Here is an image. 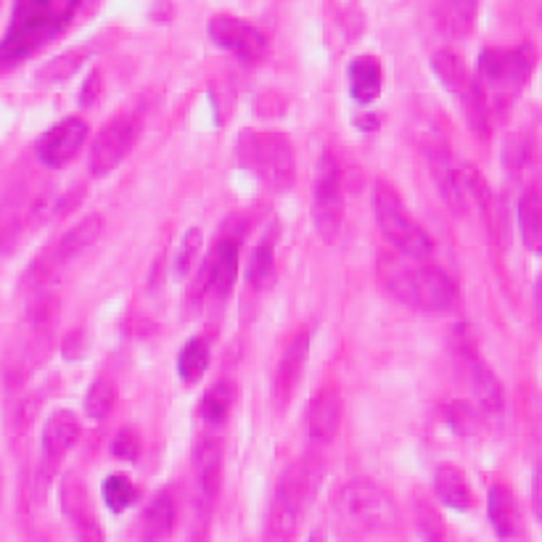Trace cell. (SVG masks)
Here are the masks:
<instances>
[{"label": "cell", "instance_id": "12", "mask_svg": "<svg viewBox=\"0 0 542 542\" xmlns=\"http://www.w3.org/2000/svg\"><path fill=\"white\" fill-rule=\"evenodd\" d=\"M85 141H88V125L80 117H67L61 119L59 125H53L51 130H45L35 151H38V159L45 167L59 170L75 159Z\"/></svg>", "mask_w": 542, "mask_h": 542}, {"label": "cell", "instance_id": "41", "mask_svg": "<svg viewBox=\"0 0 542 542\" xmlns=\"http://www.w3.org/2000/svg\"><path fill=\"white\" fill-rule=\"evenodd\" d=\"M426 542H447L445 537H434V540H426Z\"/></svg>", "mask_w": 542, "mask_h": 542}, {"label": "cell", "instance_id": "5", "mask_svg": "<svg viewBox=\"0 0 542 542\" xmlns=\"http://www.w3.org/2000/svg\"><path fill=\"white\" fill-rule=\"evenodd\" d=\"M373 215H376L381 233L389 238V244L402 257L416 262L431 260V252H434L431 238L413 223V217H410L408 207L402 204L400 194L389 183H384V180H379L373 186Z\"/></svg>", "mask_w": 542, "mask_h": 542}, {"label": "cell", "instance_id": "16", "mask_svg": "<svg viewBox=\"0 0 542 542\" xmlns=\"http://www.w3.org/2000/svg\"><path fill=\"white\" fill-rule=\"evenodd\" d=\"M307 355H310V336L307 334H299L281 355V363H278V371H275L273 389L278 408H283V405L294 397V392H297L299 379H302V373H305Z\"/></svg>", "mask_w": 542, "mask_h": 542}, {"label": "cell", "instance_id": "24", "mask_svg": "<svg viewBox=\"0 0 542 542\" xmlns=\"http://www.w3.org/2000/svg\"><path fill=\"white\" fill-rule=\"evenodd\" d=\"M434 492L437 498L455 511H466L471 508V487H468L466 476L461 474V468L442 463L434 474Z\"/></svg>", "mask_w": 542, "mask_h": 542}, {"label": "cell", "instance_id": "18", "mask_svg": "<svg viewBox=\"0 0 542 542\" xmlns=\"http://www.w3.org/2000/svg\"><path fill=\"white\" fill-rule=\"evenodd\" d=\"M466 373H468V384H471V392H474V400L479 405L482 413L487 416H498L503 410V387H500L498 376L487 368V365L474 355L468 352L466 355Z\"/></svg>", "mask_w": 542, "mask_h": 542}, {"label": "cell", "instance_id": "3", "mask_svg": "<svg viewBox=\"0 0 542 542\" xmlns=\"http://www.w3.org/2000/svg\"><path fill=\"white\" fill-rule=\"evenodd\" d=\"M238 162L270 191H289L294 186L297 162L289 138L270 130H244L236 143Z\"/></svg>", "mask_w": 542, "mask_h": 542}, {"label": "cell", "instance_id": "17", "mask_svg": "<svg viewBox=\"0 0 542 542\" xmlns=\"http://www.w3.org/2000/svg\"><path fill=\"white\" fill-rule=\"evenodd\" d=\"M209 262V291L217 299H225L233 291L238 273V238H220L207 257Z\"/></svg>", "mask_w": 542, "mask_h": 542}, {"label": "cell", "instance_id": "2", "mask_svg": "<svg viewBox=\"0 0 542 542\" xmlns=\"http://www.w3.org/2000/svg\"><path fill=\"white\" fill-rule=\"evenodd\" d=\"M82 0H16L14 19L0 43V64L27 59L40 45L67 30Z\"/></svg>", "mask_w": 542, "mask_h": 542}, {"label": "cell", "instance_id": "25", "mask_svg": "<svg viewBox=\"0 0 542 542\" xmlns=\"http://www.w3.org/2000/svg\"><path fill=\"white\" fill-rule=\"evenodd\" d=\"M233 402H236V387L233 381H217L207 389V394L199 402V416L209 426H223L231 416Z\"/></svg>", "mask_w": 542, "mask_h": 542}, {"label": "cell", "instance_id": "35", "mask_svg": "<svg viewBox=\"0 0 542 542\" xmlns=\"http://www.w3.org/2000/svg\"><path fill=\"white\" fill-rule=\"evenodd\" d=\"M138 453H141V437H138L135 426H125V429L114 437L112 455L119 458V461H135Z\"/></svg>", "mask_w": 542, "mask_h": 542}, {"label": "cell", "instance_id": "37", "mask_svg": "<svg viewBox=\"0 0 542 542\" xmlns=\"http://www.w3.org/2000/svg\"><path fill=\"white\" fill-rule=\"evenodd\" d=\"M98 96H101V75H98V72H90L88 80H85V85H82L80 90V104L93 106Z\"/></svg>", "mask_w": 542, "mask_h": 542}, {"label": "cell", "instance_id": "26", "mask_svg": "<svg viewBox=\"0 0 542 542\" xmlns=\"http://www.w3.org/2000/svg\"><path fill=\"white\" fill-rule=\"evenodd\" d=\"M519 231L532 252L542 254V196L527 191L519 201Z\"/></svg>", "mask_w": 542, "mask_h": 542}, {"label": "cell", "instance_id": "40", "mask_svg": "<svg viewBox=\"0 0 542 542\" xmlns=\"http://www.w3.org/2000/svg\"><path fill=\"white\" fill-rule=\"evenodd\" d=\"M307 542H326V535L318 529V532H312V535L307 537Z\"/></svg>", "mask_w": 542, "mask_h": 542}, {"label": "cell", "instance_id": "11", "mask_svg": "<svg viewBox=\"0 0 542 542\" xmlns=\"http://www.w3.org/2000/svg\"><path fill=\"white\" fill-rule=\"evenodd\" d=\"M101 233H104V217L88 215L85 220H80L75 228H69V231L56 241L51 254H48V257H40V260L32 265L30 273L38 275L40 283H43L45 278H51L53 270L61 268V265H67V262H72L75 257L88 252L90 246L96 244L98 238H101Z\"/></svg>", "mask_w": 542, "mask_h": 542}, {"label": "cell", "instance_id": "19", "mask_svg": "<svg viewBox=\"0 0 542 542\" xmlns=\"http://www.w3.org/2000/svg\"><path fill=\"white\" fill-rule=\"evenodd\" d=\"M80 439V421L72 410H56L43 426V450L48 461H56Z\"/></svg>", "mask_w": 542, "mask_h": 542}, {"label": "cell", "instance_id": "21", "mask_svg": "<svg viewBox=\"0 0 542 542\" xmlns=\"http://www.w3.org/2000/svg\"><path fill=\"white\" fill-rule=\"evenodd\" d=\"M175 519H178V505L170 492H159L149 503L146 513L141 519V537L143 542H159L164 537H170L175 529Z\"/></svg>", "mask_w": 542, "mask_h": 542}, {"label": "cell", "instance_id": "20", "mask_svg": "<svg viewBox=\"0 0 542 542\" xmlns=\"http://www.w3.org/2000/svg\"><path fill=\"white\" fill-rule=\"evenodd\" d=\"M381 82H384V72H381V61L376 56H357L349 64V90L357 104H373L381 96Z\"/></svg>", "mask_w": 542, "mask_h": 542}, {"label": "cell", "instance_id": "10", "mask_svg": "<svg viewBox=\"0 0 542 542\" xmlns=\"http://www.w3.org/2000/svg\"><path fill=\"white\" fill-rule=\"evenodd\" d=\"M135 135H138V125H135V117L130 114H119L114 117L109 125L96 135V141L90 146V159L88 167L96 178H104L109 172L117 167L130 149H133Z\"/></svg>", "mask_w": 542, "mask_h": 542}, {"label": "cell", "instance_id": "13", "mask_svg": "<svg viewBox=\"0 0 542 542\" xmlns=\"http://www.w3.org/2000/svg\"><path fill=\"white\" fill-rule=\"evenodd\" d=\"M196 484H199V508L201 513L209 511L220 492L223 479V447L217 439H207L196 447Z\"/></svg>", "mask_w": 542, "mask_h": 542}, {"label": "cell", "instance_id": "9", "mask_svg": "<svg viewBox=\"0 0 542 542\" xmlns=\"http://www.w3.org/2000/svg\"><path fill=\"white\" fill-rule=\"evenodd\" d=\"M209 38L223 51L233 53L244 64H257L268 53V40L254 24L236 19V16L220 14L209 22Z\"/></svg>", "mask_w": 542, "mask_h": 542}, {"label": "cell", "instance_id": "28", "mask_svg": "<svg viewBox=\"0 0 542 542\" xmlns=\"http://www.w3.org/2000/svg\"><path fill=\"white\" fill-rule=\"evenodd\" d=\"M476 16V0H442V24L455 38H463L471 30Z\"/></svg>", "mask_w": 542, "mask_h": 542}, {"label": "cell", "instance_id": "31", "mask_svg": "<svg viewBox=\"0 0 542 542\" xmlns=\"http://www.w3.org/2000/svg\"><path fill=\"white\" fill-rule=\"evenodd\" d=\"M138 500V490H135V484L127 479V476H109L104 482V503L106 508L112 513H122L125 508Z\"/></svg>", "mask_w": 542, "mask_h": 542}, {"label": "cell", "instance_id": "15", "mask_svg": "<svg viewBox=\"0 0 542 542\" xmlns=\"http://www.w3.org/2000/svg\"><path fill=\"white\" fill-rule=\"evenodd\" d=\"M431 164V175H434V183H437L439 194L445 199L447 209L453 215L463 217L468 212V194H466V183H463V172L461 167L445 154V151H434L429 156Z\"/></svg>", "mask_w": 542, "mask_h": 542}, {"label": "cell", "instance_id": "30", "mask_svg": "<svg viewBox=\"0 0 542 542\" xmlns=\"http://www.w3.org/2000/svg\"><path fill=\"white\" fill-rule=\"evenodd\" d=\"M82 64H85V51L61 53V56L51 59L43 69H40L38 80L48 82V85H53V82H64L69 80V77H75L77 69H80Z\"/></svg>", "mask_w": 542, "mask_h": 542}, {"label": "cell", "instance_id": "1", "mask_svg": "<svg viewBox=\"0 0 542 542\" xmlns=\"http://www.w3.org/2000/svg\"><path fill=\"white\" fill-rule=\"evenodd\" d=\"M381 286L392 294L400 305L421 312H445L455 302V283L429 262L402 260L397 254H381L379 260Z\"/></svg>", "mask_w": 542, "mask_h": 542}, {"label": "cell", "instance_id": "34", "mask_svg": "<svg viewBox=\"0 0 542 542\" xmlns=\"http://www.w3.org/2000/svg\"><path fill=\"white\" fill-rule=\"evenodd\" d=\"M447 421L453 426L455 434H461V437H468V434H474L476 426H479V416H476L474 408H468L463 402H455L447 408Z\"/></svg>", "mask_w": 542, "mask_h": 542}, {"label": "cell", "instance_id": "38", "mask_svg": "<svg viewBox=\"0 0 542 542\" xmlns=\"http://www.w3.org/2000/svg\"><path fill=\"white\" fill-rule=\"evenodd\" d=\"M535 511H537V519L542 521V474H537V479H535Z\"/></svg>", "mask_w": 542, "mask_h": 542}, {"label": "cell", "instance_id": "33", "mask_svg": "<svg viewBox=\"0 0 542 542\" xmlns=\"http://www.w3.org/2000/svg\"><path fill=\"white\" fill-rule=\"evenodd\" d=\"M199 249H201V231L199 228H191V231L183 236V241H180L178 257H175V275H178V278H183V275L191 270V265H194V257Z\"/></svg>", "mask_w": 542, "mask_h": 542}, {"label": "cell", "instance_id": "8", "mask_svg": "<svg viewBox=\"0 0 542 542\" xmlns=\"http://www.w3.org/2000/svg\"><path fill=\"white\" fill-rule=\"evenodd\" d=\"M344 223L342 167L334 151H326L318 162L315 188H312V225L326 244H334Z\"/></svg>", "mask_w": 542, "mask_h": 542}, {"label": "cell", "instance_id": "7", "mask_svg": "<svg viewBox=\"0 0 542 542\" xmlns=\"http://www.w3.org/2000/svg\"><path fill=\"white\" fill-rule=\"evenodd\" d=\"M320 471L312 463H297L289 466L278 479L275 498L270 505V532L275 537H289L297 529L302 513H305L310 498H315Z\"/></svg>", "mask_w": 542, "mask_h": 542}, {"label": "cell", "instance_id": "27", "mask_svg": "<svg viewBox=\"0 0 542 542\" xmlns=\"http://www.w3.org/2000/svg\"><path fill=\"white\" fill-rule=\"evenodd\" d=\"M209 365V347L204 339H191V342L186 344V347L180 349L178 355V376L186 384H196V381L204 376V371H207Z\"/></svg>", "mask_w": 542, "mask_h": 542}, {"label": "cell", "instance_id": "6", "mask_svg": "<svg viewBox=\"0 0 542 542\" xmlns=\"http://www.w3.org/2000/svg\"><path fill=\"white\" fill-rule=\"evenodd\" d=\"M336 513L352 532H387L397 524V505L389 492L368 479L344 484L336 495Z\"/></svg>", "mask_w": 542, "mask_h": 542}, {"label": "cell", "instance_id": "39", "mask_svg": "<svg viewBox=\"0 0 542 542\" xmlns=\"http://www.w3.org/2000/svg\"><path fill=\"white\" fill-rule=\"evenodd\" d=\"M535 307H537V315H540V320H542V278L535 286Z\"/></svg>", "mask_w": 542, "mask_h": 542}, {"label": "cell", "instance_id": "22", "mask_svg": "<svg viewBox=\"0 0 542 542\" xmlns=\"http://www.w3.org/2000/svg\"><path fill=\"white\" fill-rule=\"evenodd\" d=\"M431 69H434V75L439 77V82H442L458 101H461L468 90L476 85V77L468 75V69L461 61V56L450 51V48H442V51H437L431 56Z\"/></svg>", "mask_w": 542, "mask_h": 542}, {"label": "cell", "instance_id": "29", "mask_svg": "<svg viewBox=\"0 0 542 542\" xmlns=\"http://www.w3.org/2000/svg\"><path fill=\"white\" fill-rule=\"evenodd\" d=\"M246 278H249V283H252L257 291L270 289V286L275 283V257H273V249H270L268 244H257L252 249Z\"/></svg>", "mask_w": 542, "mask_h": 542}, {"label": "cell", "instance_id": "36", "mask_svg": "<svg viewBox=\"0 0 542 542\" xmlns=\"http://www.w3.org/2000/svg\"><path fill=\"white\" fill-rule=\"evenodd\" d=\"M88 352V339H85V331H80V328H75V331H69L67 336H64V342H61V355H64V360H80L82 355Z\"/></svg>", "mask_w": 542, "mask_h": 542}, {"label": "cell", "instance_id": "4", "mask_svg": "<svg viewBox=\"0 0 542 542\" xmlns=\"http://www.w3.org/2000/svg\"><path fill=\"white\" fill-rule=\"evenodd\" d=\"M537 51L532 43H521L511 51L487 48L476 64V82L487 96V104L495 109H505L513 98L519 96L535 72Z\"/></svg>", "mask_w": 542, "mask_h": 542}, {"label": "cell", "instance_id": "32", "mask_svg": "<svg viewBox=\"0 0 542 542\" xmlns=\"http://www.w3.org/2000/svg\"><path fill=\"white\" fill-rule=\"evenodd\" d=\"M112 408H114L112 384L104 379L93 381V387L88 389V397H85V413H88L93 421H104V418H109Z\"/></svg>", "mask_w": 542, "mask_h": 542}, {"label": "cell", "instance_id": "23", "mask_svg": "<svg viewBox=\"0 0 542 542\" xmlns=\"http://www.w3.org/2000/svg\"><path fill=\"white\" fill-rule=\"evenodd\" d=\"M487 513H490V524L492 529L498 532L500 537H513L521 527V516H519V505H516V498L513 492L503 484H495L490 490V498H487Z\"/></svg>", "mask_w": 542, "mask_h": 542}, {"label": "cell", "instance_id": "14", "mask_svg": "<svg viewBox=\"0 0 542 542\" xmlns=\"http://www.w3.org/2000/svg\"><path fill=\"white\" fill-rule=\"evenodd\" d=\"M339 426H342V397L336 389H320L307 413L310 439L315 445H328V442H334Z\"/></svg>", "mask_w": 542, "mask_h": 542}]
</instances>
